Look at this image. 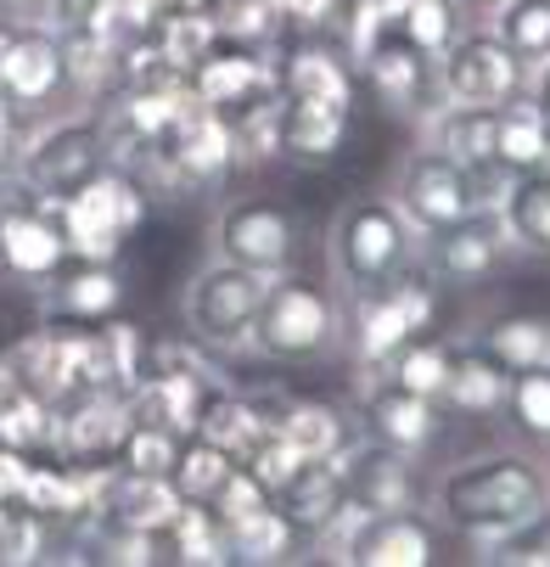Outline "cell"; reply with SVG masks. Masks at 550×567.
Returning <instances> with one entry per match:
<instances>
[{"label": "cell", "mask_w": 550, "mask_h": 567, "mask_svg": "<svg viewBox=\"0 0 550 567\" xmlns=\"http://www.w3.org/2000/svg\"><path fill=\"white\" fill-rule=\"evenodd\" d=\"M427 506H433L438 528H449L471 545L495 539L550 506V455L522 450V444L478 450L438 472V483L427 489Z\"/></svg>", "instance_id": "6da1fadb"}, {"label": "cell", "mask_w": 550, "mask_h": 567, "mask_svg": "<svg viewBox=\"0 0 550 567\" xmlns=\"http://www.w3.org/2000/svg\"><path fill=\"white\" fill-rule=\"evenodd\" d=\"M422 259V230L405 219V208L382 197V192H360L349 197L332 225H326V276L332 287L349 292H371L387 287L393 276H405Z\"/></svg>", "instance_id": "7a4b0ae2"}, {"label": "cell", "mask_w": 550, "mask_h": 567, "mask_svg": "<svg viewBox=\"0 0 550 567\" xmlns=\"http://www.w3.org/2000/svg\"><path fill=\"white\" fill-rule=\"evenodd\" d=\"M113 164V141H107V118H85V113H51L40 124L23 130L18 141V164L12 181L29 192V203L56 208L62 197H73L91 175H102Z\"/></svg>", "instance_id": "3957f363"}, {"label": "cell", "mask_w": 550, "mask_h": 567, "mask_svg": "<svg viewBox=\"0 0 550 567\" xmlns=\"http://www.w3.org/2000/svg\"><path fill=\"white\" fill-rule=\"evenodd\" d=\"M343 343V298L326 281H309L298 270L276 276L264 287L259 320H253V354L276 365H314L332 360Z\"/></svg>", "instance_id": "277c9868"}, {"label": "cell", "mask_w": 550, "mask_h": 567, "mask_svg": "<svg viewBox=\"0 0 550 567\" xmlns=\"http://www.w3.org/2000/svg\"><path fill=\"white\" fill-rule=\"evenodd\" d=\"M276 276H259L248 265H230V259H208L203 270H191L186 292H180V315H186V332L197 343H208L219 360L230 354H253V320L264 303V287Z\"/></svg>", "instance_id": "5b68a950"}, {"label": "cell", "mask_w": 550, "mask_h": 567, "mask_svg": "<svg viewBox=\"0 0 550 567\" xmlns=\"http://www.w3.org/2000/svg\"><path fill=\"white\" fill-rule=\"evenodd\" d=\"M56 219H62V236H68V254L73 259L113 265L124 254V241L146 219V186L124 164H107L102 175H91L73 197L56 203Z\"/></svg>", "instance_id": "8992f818"}, {"label": "cell", "mask_w": 550, "mask_h": 567, "mask_svg": "<svg viewBox=\"0 0 550 567\" xmlns=\"http://www.w3.org/2000/svg\"><path fill=\"white\" fill-rule=\"evenodd\" d=\"M73 96L68 79V51L56 23H12L7 51H0V107L18 130L62 113L56 102Z\"/></svg>", "instance_id": "52a82bcc"}, {"label": "cell", "mask_w": 550, "mask_h": 567, "mask_svg": "<svg viewBox=\"0 0 550 567\" xmlns=\"http://www.w3.org/2000/svg\"><path fill=\"white\" fill-rule=\"evenodd\" d=\"M438 91L455 107H506L528 91V68L495 40V29L466 23L460 40L438 56Z\"/></svg>", "instance_id": "ba28073f"}, {"label": "cell", "mask_w": 550, "mask_h": 567, "mask_svg": "<svg viewBox=\"0 0 550 567\" xmlns=\"http://www.w3.org/2000/svg\"><path fill=\"white\" fill-rule=\"evenodd\" d=\"M326 466L338 472L343 495L365 512H422L427 489H422V466L416 455L393 450L371 433H354L338 455H326Z\"/></svg>", "instance_id": "9c48e42d"}, {"label": "cell", "mask_w": 550, "mask_h": 567, "mask_svg": "<svg viewBox=\"0 0 550 567\" xmlns=\"http://www.w3.org/2000/svg\"><path fill=\"white\" fill-rule=\"evenodd\" d=\"M298 219L276 197H236L214 219V254L259 276H287L298 265Z\"/></svg>", "instance_id": "30bf717a"}, {"label": "cell", "mask_w": 550, "mask_h": 567, "mask_svg": "<svg viewBox=\"0 0 550 567\" xmlns=\"http://www.w3.org/2000/svg\"><path fill=\"white\" fill-rule=\"evenodd\" d=\"M517 254V241L500 219V208H466L455 225L422 236V270L433 281H449V287H478L489 281L506 259Z\"/></svg>", "instance_id": "8fae6325"}, {"label": "cell", "mask_w": 550, "mask_h": 567, "mask_svg": "<svg viewBox=\"0 0 550 567\" xmlns=\"http://www.w3.org/2000/svg\"><path fill=\"white\" fill-rule=\"evenodd\" d=\"M236 175V135H230V113L191 102L180 130L169 135L164 157H157V181L180 186V192H214Z\"/></svg>", "instance_id": "7c38bea8"}, {"label": "cell", "mask_w": 550, "mask_h": 567, "mask_svg": "<svg viewBox=\"0 0 550 567\" xmlns=\"http://www.w3.org/2000/svg\"><path fill=\"white\" fill-rule=\"evenodd\" d=\"M129 433V393L118 388H85L56 404L51 455L62 466H113Z\"/></svg>", "instance_id": "4fadbf2b"}, {"label": "cell", "mask_w": 550, "mask_h": 567, "mask_svg": "<svg viewBox=\"0 0 550 567\" xmlns=\"http://www.w3.org/2000/svg\"><path fill=\"white\" fill-rule=\"evenodd\" d=\"M186 91L203 102V107H219V113H242L264 96L281 91V51L276 45H236V40H219L191 73H186Z\"/></svg>", "instance_id": "5bb4252c"}, {"label": "cell", "mask_w": 550, "mask_h": 567, "mask_svg": "<svg viewBox=\"0 0 550 567\" xmlns=\"http://www.w3.org/2000/svg\"><path fill=\"white\" fill-rule=\"evenodd\" d=\"M7 365H12L18 388H29V393H40L51 404L96 388V377H91V332H73V327L29 332L18 349H7Z\"/></svg>", "instance_id": "9a60e30c"}, {"label": "cell", "mask_w": 550, "mask_h": 567, "mask_svg": "<svg viewBox=\"0 0 550 567\" xmlns=\"http://www.w3.org/2000/svg\"><path fill=\"white\" fill-rule=\"evenodd\" d=\"M354 68L365 73V85L376 91V102H382L387 113L411 118V124H422V118H433V113L444 107V91H438V62H433V56H422L416 45H405L399 34H387L382 45H371Z\"/></svg>", "instance_id": "2e32d148"}, {"label": "cell", "mask_w": 550, "mask_h": 567, "mask_svg": "<svg viewBox=\"0 0 550 567\" xmlns=\"http://www.w3.org/2000/svg\"><path fill=\"white\" fill-rule=\"evenodd\" d=\"M411 338H422L405 315V298H399V276L387 287H371V292H349L343 298V343H349V360L360 377H382L387 360L399 354Z\"/></svg>", "instance_id": "e0dca14e"}, {"label": "cell", "mask_w": 550, "mask_h": 567, "mask_svg": "<svg viewBox=\"0 0 550 567\" xmlns=\"http://www.w3.org/2000/svg\"><path fill=\"white\" fill-rule=\"evenodd\" d=\"M68 236H62V219L56 208H40V203H7L0 208V270L23 287H51V276L68 265Z\"/></svg>", "instance_id": "ac0fdd59"}, {"label": "cell", "mask_w": 550, "mask_h": 567, "mask_svg": "<svg viewBox=\"0 0 550 567\" xmlns=\"http://www.w3.org/2000/svg\"><path fill=\"white\" fill-rule=\"evenodd\" d=\"M393 203L405 208V219L433 236L444 225H455L466 208H471V192H466V169L449 164L444 152L433 146H416L405 164H399V181H393Z\"/></svg>", "instance_id": "d6986e66"}, {"label": "cell", "mask_w": 550, "mask_h": 567, "mask_svg": "<svg viewBox=\"0 0 550 567\" xmlns=\"http://www.w3.org/2000/svg\"><path fill=\"white\" fill-rule=\"evenodd\" d=\"M360 433L405 450V455H422L438 439V404L399 388L393 377H360Z\"/></svg>", "instance_id": "ffe728a7"}, {"label": "cell", "mask_w": 550, "mask_h": 567, "mask_svg": "<svg viewBox=\"0 0 550 567\" xmlns=\"http://www.w3.org/2000/svg\"><path fill=\"white\" fill-rule=\"evenodd\" d=\"M180 489L157 472H129V466H102V483H96V512L124 523V528H141V534H164L180 512Z\"/></svg>", "instance_id": "44dd1931"}, {"label": "cell", "mask_w": 550, "mask_h": 567, "mask_svg": "<svg viewBox=\"0 0 550 567\" xmlns=\"http://www.w3.org/2000/svg\"><path fill=\"white\" fill-rule=\"evenodd\" d=\"M438 556V523L422 512H365L354 528V567H427Z\"/></svg>", "instance_id": "7402d4cb"}, {"label": "cell", "mask_w": 550, "mask_h": 567, "mask_svg": "<svg viewBox=\"0 0 550 567\" xmlns=\"http://www.w3.org/2000/svg\"><path fill=\"white\" fill-rule=\"evenodd\" d=\"M281 91H287V96H309V102H332V107H354V68H349V51L303 34L298 45L281 51Z\"/></svg>", "instance_id": "603a6c76"}, {"label": "cell", "mask_w": 550, "mask_h": 567, "mask_svg": "<svg viewBox=\"0 0 550 567\" xmlns=\"http://www.w3.org/2000/svg\"><path fill=\"white\" fill-rule=\"evenodd\" d=\"M343 141H349V107L281 91V157L321 169V164H332V157L343 152Z\"/></svg>", "instance_id": "cb8c5ba5"}, {"label": "cell", "mask_w": 550, "mask_h": 567, "mask_svg": "<svg viewBox=\"0 0 550 567\" xmlns=\"http://www.w3.org/2000/svg\"><path fill=\"white\" fill-rule=\"evenodd\" d=\"M511 388V371L484 349V343H460L449 354V382H444V411L455 416H500Z\"/></svg>", "instance_id": "d4e9b609"}, {"label": "cell", "mask_w": 550, "mask_h": 567, "mask_svg": "<svg viewBox=\"0 0 550 567\" xmlns=\"http://www.w3.org/2000/svg\"><path fill=\"white\" fill-rule=\"evenodd\" d=\"M124 303V281L113 265H85L73 259V270L62 265L51 276V309L62 320H73V327H96V320H107L113 309Z\"/></svg>", "instance_id": "484cf974"}, {"label": "cell", "mask_w": 550, "mask_h": 567, "mask_svg": "<svg viewBox=\"0 0 550 567\" xmlns=\"http://www.w3.org/2000/svg\"><path fill=\"white\" fill-rule=\"evenodd\" d=\"M416 130H422V146L444 152L449 164H460V169L489 164L495 157V107H455V102H444Z\"/></svg>", "instance_id": "4316f807"}, {"label": "cell", "mask_w": 550, "mask_h": 567, "mask_svg": "<svg viewBox=\"0 0 550 567\" xmlns=\"http://www.w3.org/2000/svg\"><path fill=\"white\" fill-rule=\"evenodd\" d=\"M298 545H303V534L292 528V517H287L276 501H264L259 512L230 517V523H225V556H230V561H248V567L292 561V556H298Z\"/></svg>", "instance_id": "83f0119b"}, {"label": "cell", "mask_w": 550, "mask_h": 567, "mask_svg": "<svg viewBox=\"0 0 550 567\" xmlns=\"http://www.w3.org/2000/svg\"><path fill=\"white\" fill-rule=\"evenodd\" d=\"M197 433H203V439H214L230 461H248V455L259 450V439H264V433H276V427L264 422V411L253 404V393L214 388V393H208V404H203V416H197Z\"/></svg>", "instance_id": "f1b7e54d"}, {"label": "cell", "mask_w": 550, "mask_h": 567, "mask_svg": "<svg viewBox=\"0 0 550 567\" xmlns=\"http://www.w3.org/2000/svg\"><path fill=\"white\" fill-rule=\"evenodd\" d=\"M343 501H349V495H343V483H338V472H332L326 461H303V466L292 472L287 489H276V506L292 517V528L303 534V545L343 512Z\"/></svg>", "instance_id": "f546056e"}, {"label": "cell", "mask_w": 550, "mask_h": 567, "mask_svg": "<svg viewBox=\"0 0 550 567\" xmlns=\"http://www.w3.org/2000/svg\"><path fill=\"white\" fill-rule=\"evenodd\" d=\"M276 433H281L303 461H326V455H338V450L354 439L349 411H343V404H332V399H287Z\"/></svg>", "instance_id": "4dcf8cb0"}, {"label": "cell", "mask_w": 550, "mask_h": 567, "mask_svg": "<svg viewBox=\"0 0 550 567\" xmlns=\"http://www.w3.org/2000/svg\"><path fill=\"white\" fill-rule=\"evenodd\" d=\"M544 146H550V118L528 91L495 107V164H506L511 175H533Z\"/></svg>", "instance_id": "1f68e13d"}, {"label": "cell", "mask_w": 550, "mask_h": 567, "mask_svg": "<svg viewBox=\"0 0 550 567\" xmlns=\"http://www.w3.org/2000/svg\"><path fill=\"white\" fill-rule=\"evenodd\" d=\"M91 377H96V388H118V393H129L146 377V332L135 320L107 315L91 332Z\"/></svg>", "instance_id": "d6a6232c"}, {"label": "cell", "mask_w": 550, "mask_h": 567, "mask_svg": "<svg viewBox=\"0 0 550 567\" xmlns=\"http://www.w3.org/2000/svg\"><path fill=\"white\" fill-rule=\"evenodd\" d=\"M500 416H506V427H511V439H517L522 450L550 455V365L511 371V388H506Z\"/></svg>", "instance_id": "836d02e7"}, {"label": "cell", "mask_w": 550, "mask_h": 567, "mask_svg": "<svg viewBox=\"0 0 550 567\" xmlns=\"http://www.w3.org/2000/svg\"><path fill=\"white\" fill-rule=\"evenodd\" d=\"M506 371H528V365H550V315L517 309V315H495L484 338H478Z\"/></svg>", "instance_id": "e575fe53"}, {"label": "cell", "mask_w": 550, "mask_h": 567, "mask_svg": "<svg viewBox=\"0 0 550 567\" xmlns=\"http://www.w3.org/2000/svg\"><path fill=\"white\" fill-rule=\"evenodd\" d=\"M500 219L517 241V254L550 259V181L544 175H517L511 197L500 203Z\"/></svg>", "instance_id": "d590c367"}, {"label": "cell", "mask_w": 550, "mask_h": 567, "mask_svg": "<svg viewBox=\"0 0 550 567\" xmlns=\"http://www.w3.org/2000/svg\"><path fill=\"white\" fill-rule=\"evenodd\" d=\"M495 29V40L533 73L539 62H550V0H506V7L484 23Z\"/></svg>", "instance_id": "8d00e7d4"}, {"label": "cell", "mask_w": 550, "mask_h": 567, "mask_svg": "<svg viewBox=\"0 0 550 567\" xmlns=\"http://www.w3.org/2000/svg\"><path fill=\"white\" fill-rule=\"evenodd\" d=\"M460 29H466V18L455 0H399V12H393V34L433 62L460 40Z\"/></svg>", "instance_id": "74e56055"}, {"label": "cell", "mask_w": 550, "mask_h": 567, "mask_svg": "<svg viewBox=\"0 0 550 567\" xmlns=\"http://www.w3.org/2000/svg\"><path fill=\"white\" fill-rule=\"evenodd\" d=\"M164 545H169V556L186 561V567L230 561V556H225V523H219L214 506H203V501H186V506L175 512V523L164 528Z\"/></svg>", "instance_id": "f35d334b"}, {"label": "cell", "mask_w": 550, "mask_h": 567, "mask_svg": "<svg viewBox=\"0 0 550 567\" xmlns=\"http://www.w3.org/2000/svg\"><path fill=\"white\" fill-rule=\"evenodd\" d=\"M449 354H455V343H438V338H411L399 354L387 360V371L382 377H393L399 388H411V393H422V399H433L438 411H444V382H449Z\"/></svg>", "instance_id": "ab89813d"}, {"label": "cell", "mask_w": 550, "mask_h": 567, "mask_svg": "<svg viewBox=\"0 0 550 567\" xmlns=\"http://www.w3.org/2000/svg\"><path fill=\"white\" fill-rule=\"evenodd\" d=\"M51 433H56V404L29 393V388H12L7 399H0V444L7 450H51Z\"/></svg>", "instance_id": "60d3db41"}, {"label": "cell", "mask_w": 550, "mask_h": 567, "mask_svg": "<svg viewBox=\"0 0 550 567\" xmlns=\"http://www.w3.org/2000/svg\"><path fill=\"white\" fill-rule=\"evenodd\" d=\"M230 135H236V169H259L281 157V91L230 113Z\"/></svg>", "instance_id": "b9f144b4"}, {"label": "cell", "mask_w": 550, "mask_h": 567, "mask_svg": "<svg viewBox=\"0 0 550 567\" xmlns=\"http://www.w3.org/2000/svg\"><path fill=\"white\" fill-rule=\"evenodd\" d=\"M236 461L214 444V439H203V433H186L180 439V455H175V472H169V483L180 489V501H214V489L225 483V472H230Z\"/></svg>", "instance_id": "7bdbcfd3"}, {"label": "cell", "mask_w": 550, "mask_h": 567, "mask_svg": "<svg viewBox=\"0 0 550 567\" xmlns=\"http://www.w3.org/2000/svg\"><path fill=\"white\" fill-rule=\"evenodd\" d=\"M152 40H157V51H164V62L186 79V73L219 45V29H214L208 12H169V18H157Z\"/></svg>", "instance_id": "ee69618b"}, {"label": "cell", "mask_w": 550, "mask_h": 567, "mask_svg": "<svg viewBox=\"0 0 550 567\" xmlns=\"http://www.w3.org/2000/svg\"><path fill=\"white\" fill-rule=\"evenodd\" d=\"M478 561H495V567H550V506L533 512L528 523L495 534V539H478Z\"/></svg>", "instance_id": "f6af8a7d"}, {"label": "cell", "mask_w": 550, "mask_h": 567, "mask_svg": "<svg viewBox=\"0 0 550 567\" xmlns=\"http://www.w3.org/2000/svg\"><path fill=\"white\" fill-rule=\"evenodd\" d=\"M219 29V40H236V45H276V7L270 0H208L203 7Z\"/></svg>", "instance_id": "bcb514c9"}, {"label": "cell", "mask_w": 550, "mask_h": 567, "mask_svg": "<svg viewBox=\"0 0 550 567\" xmlns=\"http://www.w3.org/2000/svg\"><path fill=\"white\" fill-rule=\"evenodd\" d=\"M146 377H197V382H225V377H219V354H214L208 343H197L191 332L146 343Z\"/></svg>", "instance_id": "7dc6e473"}, {"label": "cell", "mask_w": 550, "mask_h": 567, "mask_svg": "<svg viewBox=\"0 0 550 567\" xmlns=\"http://www.w3.org/2000/svg\"><path fill=\"white\" fill-rule=\"evenodd\" d=\"M51 550H56L51 523L29 506H12L7 534H0V567H34V561H51Z\"/></svg>", "instance_id": "c3c4849f"}, {"label": "cell", "mask_w": 550, "mask_h": 567, "mask_svg": "<svg viewBox=\"0 0 550 567\" xmlns=\"http://www.w3.org/2000/svg\"><path fill=\"white\" fill-rule=\"evenodd\" d=\"M175 455H180V433L157 427V422H129V433H124V450H118V466L169 477V472H175Z\"/></svg>", "instance_id": "681fc988"}, {"label": "cell", "mask_w": 550, "mask_h": 567, "mask_svg": "<svg viewBox=\"0 0 550 567\" xmlns=\"http://www.w3.org/2000/svg\"><path fill=\"white\" fill-rule=\"evenodd\" d=\"M393 12H399V0H343L338 18H349V23H343V51H349V62H360L371 45H382V40L393 34Z\"/></svg>", "instance_id": "f907efd6"}, {"label": "cell", "mask_w": 550, "mask_h": 567, "mask_svg": "<svg viewBox=\"0 0 550 567\" xmlns=\"http://www.w3.org/2000/svg\"><path fill=\"white\" fill-rule=\"evenodd\" d=\"M264 501H270V489H264V483H259V477H253L242 461H236V466L225 472V483L214 489V501H208V506H214V517H219V523H230V517H248V512H259Z\"/></svg>", "instance_id": "816d5d0a"}, {"label": "cell", "mask_w": 550, "mask_h": 567, "mask_svg": "<svg viewBox=\"0 0 550 567\" xmlns=\"http://www.w3.org/2000/svg\"><path fill=\"white\" fill-rule=\"evenodd\" d=\"M242 466H248V472L264 483V489H270V501H276V489H287V483H292V472L303 466V455H298V450H292L281 433H264V439H259V450H253Z\"/></svg>", "instance_id": "f5cc1de1"}, {"label": "cell", "mask_w": 550, "mask_h": 567, "mask_svg": "<svg viewBox=\"0 0 550 567\" xmlns=\"http://www.w3.org/2000/svg\"><path fill=\"white\" fill-rule=\"evenodd\" d=\"M276 7V18L287 23V29H303V34H321L338 12H343V0H270Z\"/></svg>", "instance_id": "db71d44e"}, {"label": "cell", "mask_w": 550, "mask_h": 567, "mask_svg": "<svg viewBox=\"0 0 550 567\" xmlns=\"http://www.w3.org/2000/svg\"><path fill=\"white\" fill-rule=\"evenodd\" d=\"M29 455L23 450H7L0 444V506H18V495H23V483H29Z\"/></svg>", "instance_id": "11a10c76"}, {"label": "cell", "mask_w": 550, "mask_h": 567, "mask_svg": "<svg viewBox=\"0 0 550 567\" xmlns=\"http://www.w3.org/2000/svg\"><path fill=\"white\" fill-rule=\"evenodd\" d=\"M7 23H56V0H0Z\"/></svg>", "instance_id": "9f6ffc18"}, {"label": "cell", "mask_w": 550, "mask_h": 567, "mask_svg": "<svg viewBox=\"0 0 550 567\" xmlns=\"http://www.w3.org/2000/svg\"><path fill=\"white\" fill-rule=\"evenodd\" d=\"M528 96L544 107V118H550V62H539L533 73H528Z\"/></svg>", "instance_id": "6f0895ef"}, {"label": "cell", "mask_w": 550, "mask_h": 567, "mask_svg": "<svg viewBox=\"0 0 550 567\" xmlns=\"http://www.w3.org/2000/svg\"><path fill=\"white\" fill-rule=\"evenodd\" d=\"M455 7H460V18H466V23H489V18L506 7V0H455Z\"/></svg>", "instance_id": "680465c9"}, {"label": "cell", "mask_w": 550, "mask_h": 567, "mask_svg": "<svg viewBox=\"0 0 550 567\" xmlns=\"http://www.w3.org/2000/svg\"><path fill=\"white\" fill-rule=\"evenodd\" d=\"M533 175H544V181H550V146H544V157H539V169H533Z\"/></svg>", "instance_id": "91938a15"}, {"label": "cell", "mask_w": 550, "mask_h": 567, "mask_svg": "<svg viewBox=\"0 0 550 567\" xmlns=\"http://www.w3.org/2000/svg\"><path fill=\"white\" fill-rule=\"evenodd\" d=\"M7 512H12V506H0V534H7Z\"/></svg>", "instance_id": "94428289"}]
</instances>
